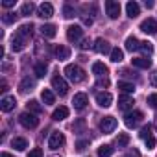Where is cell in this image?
<instances>
[{
    "mask_svg": "<svg viewBox=\"0 0 157 157\" xmlns=\"http://www.w3.org/2000/svg\"><path fill=\"white\" fill-rule=\"evenodd\" d=\"M65 74H67V78L72 83H80V82H83V78H85V72L78 65H67L65 67Z\"/></svg>",
    "mask_w": 157,
    "mask_h": 157,
    "instance_id": "obj_1",
    "label": "cell"
},
{
    "mask_svg": "<svg viewBox=\"0 0 157 157\" xmlns=\"http://www.w3.org/2000/svg\"><path fill=\"white\" fill-rule=\"evenodd\" d=\"M19 122H21L26 129H33V128L39 126V118H37V115H33V113H30V111L22 113V115L19 117Z\"/></svg>",
    "mask_w": 157,
    "mask_h": 157,
    "instance_id": "obj_2",
    "label": "cell"
},
{
    "mask_svg": "<svg viewBox=\"0 0 157 157\" xmlns=\"http://www.w3.org/2000/svg\"><path fill=\"white\" fill-rule=\"evenodd\" d=\"M52 89H54L59 96H65V94L68 93V83L65 82V78L54 76V78H52Z\"/></svg>",
    "mask_w": 157,
    "mask_h": 157,
    "instance_id": "obj_3",
    "label": "cell"
},
{
    "mask_svg": "<svg viewBox=\"0 0 157 157\" xmlns=\"http://www.w3.org/2000/svg\"><path fill=\"white\" fill-rule=\"evenodd\" d=\"M82 37H83V28H82V26L72 24V26L67 28V39H68L70 43H78Z\"/></svg>",
    "mask_w": 157,
    "mask_h": 157,
    "instance_id": "obj_4",
    "label": "cell"
},
{
    "mask_svg": "<svg viewBox=\"0 0 157 157\" xmlns=\"http://www.w3.org/2000/svg\"><path fill=\"white\" fill-rule=\"evenodd\" d=\"M142 113L140 111H131V113H128L126 117H124V124L128 126V128H137L140 122H142Z\"/></svg>",
    "mask_w": 157,
    "mask_h": 157,
    "instance_id": "obj_5",
    "label": "cell"
},
{
    "mask_svg": "<svg viewBox=\"0 0 157 157\" xmlns=\"http://www.w3.org/2000/svg\"><path fill=\"white\" fill-rule=\"evenodd\" d=\"M65 144V135L61 133V131H54L52 135H50V139H48V148L50 150H57V148H61Z\"/></svg>",
    "mask_w": 157,
    "mask_h": 157,
    "instance_id": "obj_6",
    "label": "cell"
},
{
    "mask_svg": "<svg viewBox=\"0 0 157 157\" xmlns=\"http://www.w3.org/2000/svg\"><path fill=\"white\" fill-rule=\"evenodd\" d=\"M87 104H89V96H87L85 93H78V94H74V98H72V105H74V109L82 111V109L87 107Z\"/></svg>",
    "mask_w": 157,
    "mask_h": 157,
    "instance_id": "obj_7",
    "label": "cell"
},
{
    "mask_svg": "<svg viewBox=\"0 0 157 157\" xmlns=\"http://www.w3.org/2000/svg\"><path fill=\"white\" fill-rule=\"evenodd\" d=\"M120 2H115V0H107L105 2V11L109 15V19H118L120 15Z\"/></svg>",
    "mask_w": 157,
    "mask_h": 157,
    "instance_id": "obj_8",
    "label": "cell"
},
{
    "mask_svg": "<svg viewBox=\"0 0 157 157\" xmlns=\"http://www.w3.org/2000/svg\"><path fill=\"white\" fill-rule=\"evenodd\" d=\"M140 30H142L144 33H150V35L157 33V21H155V19H151V17L144 19V21L140 22Z\"/></svg>",
    "mask_w": 157,
    "mask_h": 157,
    "instance_id": "obj_9",
    "label": "cell"
},
{
    "mask_svg": "<svg viewBox=\"0 0 157 157\" xmlns=\"http://www.w3.org/2000/svg\"><path fill=\"white\" fill-rule=\"evenodd\" d=\"M115 128H117V118H113V117H104V118L100 120V129H102L104 133H111V131H115Z\"/></svg>",
    "mask_w": 157,
    "mask_h": 157,
    "instance_id": "obj_10",
    "label": "cell"
},
{
    "mask_svg": "<svg viewBox=\"0 0 157 157\" xmlns=\"http://www.w3.org/2000/svg\"><path fill=\"white\" fill-rule=\"evenodd\" d=\"M37 15H39L41 19H50V17L54 15V6L48 4V2H43V4L37 8Z\"/></svg>",
    "mask_w": 157,
    "mask_h": 157,
    "instance_id": "obj_11",
    "label": "cell"
},
{
    "mask_svg": "<svg viewBox=\"0 0 157 157\" xmlns=\"http://www.w3.org/2000/svg\"><path fill=\"white\" fill-rule=\"evenodd\" d=\"M96 104H98L100 107H109V105L113 104L111 93H98V94H96Z\"/></svg>",
    "mask_w": 157,
    "mask_h": 157,
    "instance_id": "obj_12",
    "label": "cell"
},
{
    "mask_svg": "<svg viewBox=\"0 0 157 157\" xmlns=\"http://www.w3.org/2000/svg\"><path fill=\"white\" fill-rule=\"evenodd\" d=\"M94 50L98 52V54H111V46H109V43L105 41V39H96L94 41Z\"/></svg>",
    "mask_w": 157,
    "mask_h": 157,
    "instance_id": "obj_13",
    "label": "cell"
},
{
    "mask_svg": "<svg viewBox=\"0 0 157 157\" xmlns=\"http://www.w3.org/2000/svg\"><path fill=\"white\" fill-rule=\"evenodd\" d=\"M54 54H56V57H57L59 61H65V59L70 57V48L65 46V44H57L56 50H54Z\"/></svg>",
    "mask_w": 157,
    "mask_h": 157,
    "instance_id": "obj_14",
    "label": "cell"
},
{
    "mask_svg": "<svg viewBox=\"0 0 157 157\" xmlns=\"http://www.w3.org/2000/svg\"><path fill=\"white\" fill-rule=\"evenodd\" d=\"M15 96H4L2 100H0V109L2 111H6V113H10L11 109H15Z\"/></svg>",
    "mask_w": 157,
    "mask_h": 157,
    "instance_id": "obj_15",
    "label": "cell"
},
{
    "mask_svg": "<svg viewBox=\"0 0 157 157\" xmlns=\"http://www.w3.org/2000/svg\"><path fill=\"white\" fill-rule=\"evenodd\" d=\"M107 67L102 63V61H96V63H93V74L96 76V78H105L107 76Z\"/></svg>",
    "mask_w": 157,
    "mask_h": 157,
    "instance_id": "obj_16",
    "label": "cell"
},
{
    "mask_svg": "<svg viewBox=\"0 0 157 157\" xmlns=\"http://www.w3.org/2000/svg\"><path fill=\"white\" fill-rule=\"evenodd\" d=\"M133 98L129 96V94H124V96H120L118 98V109L120 111H128V109H131L133 107Z\"/></svg>",
    "mask_w": 157,
    "mask_h": 157,
    "instance_id": "obj_17",
    "label": "cell"
},
{
    "mask_svg": "<svg viewBox=\"0 0 157 157\" xmlns=\"http://www.w3.org/2000/svg\"><path fill=\"white\" fill-rule=\"evenodd\" d=\"M24 37H21L19 33L17 35H13V39H11V50L13 52H22L24 50Z\"/></svg>",
    "mask_w": 157,
    "mask_h": 157,
    "instance_id": "obj_18",
    "label": "cell"
},
{
    "mask_svg": "<svg viewBox=\"0 0 157 157\" xmlns=\"http://www.w3.org/2000/svg\"><path fill=\"white\" fill-rule=\"evenodd\" d=\"M21 93H30L35 89V80H32V78H24V80L21 82Z\"/></svg>",
    "mask_w": 157,
    "mask_h": 157,
    "instance_id": "obj_19",
    "label": "cell"
},
{
    "mask_svg": "<svg viewBox=\"0 0 157 157\" xmlns=\"http://www.w3.org/2000/svg\"><path fill=\"white\" fill-rule=\"evenodd\" d=\"M126 13H128V17L135 19V17L140 13V8H139V4H137V2H128V4H126Z\"/></svg>",
    "mask_w": 157,
    "mask_h": 157,
    "instance_id": "obj_20",
    "label": "cell"
},
{
    "mask_svg": "<svg viewBox=\"0 0 157 157\" xmlns=\"http://www.w3.org/2000/svg\"><path fill=\"white\" fill-rule=\"evenodd\" d=\"M67 117H68V107H65V105L57 107V109L52 113V118H54V120H57V122H59V120H65Z\"/></svg>",
    "mask_w": 157,
    "mask_h": 157,
    "instance_id": "obj_21",
    "label": "cell"
},
{
    "mask_svg": "<svg viewBox=\"0 0 157 157\" xmlns=\"http://www.w3.org/2000/svg\"><path fill=\"white\" fill-rule=\"evenodd\" d=\"M11 146H13L15 150H19V151H24V150L28 148V140L22 139V137H15V139L11 140Z\"/></svg>",
    "mask_w": 157,
    "mask_h": 157,
    "instance_id": "obj_22",
    "label": "cell"
},
{
    "mask_svg": "<svg viewBox=\"0 0 157 157\" xmlns=\"http://www.w3.org/2000/svg\"><path fill=\"white\" fill-rule=\"evenodd\" d=\"M41 33H43V37H48V39H52V37H56L57 30H56V26H54V24H44V26L41 28Z\"/></svg>",
    "mask_w": 157,
    "mask_h": 157,
    "instance_id": "obj_23",
    "label": "cell"
},
{
    "mask_svg": "<svg viewBox=\"0 0 157 157\" xmlns=\"http://www.w3.org/2000/svg\"><path fill=\"white\" fill-rule=\"evenodd\" d=\"M140 48V41H137V37H128L126 39V50H129V52H135V50H139Z\"/></svg>",
    "mask_w": 157,
    "mask_h": 157,
    "instance_id": "obj_24",
    "label": "cell"
},
{
    "mask_svg": "<svg viewBox=\"0 0 157 157\" xmlns=\"http://www.w3.org/2000/svg\"><path fill=\"white\" fill-rule=\"evenodd\" d=\"M133 67H137V68H150L151 67V59H148V57H135L133 59Z\"/></svg>",
    "mask_w": 157,
    "mask_h": 157,
    "instance_id": "obj_25",
    "label": "cell"
},
{
    "mask_svg": "<svg viewBox=\"0 0 157 157\" xmlns=\"http://www.w3.org/2000/svg\"><path fill=\"white\" fill-rule=\"evenodd\" d=\"M41 98H43V102H44V105H52L54 102H56V94L50 91V89H44L43 93H41Z\"/></svg>",
    "mask_w": 157,
    "mask_h": 157,
    "instance_id": "obj_26",
    "label": "cell"
},
{
    "mask_svg": "<svg viewBox=\"0 0 157 157\" xmlns=\"http://www.w3.org/2000/svg\"><path fill=\"white\" fill-rule=\"evenodd\" d=\"M17 33H19L21 37H24V39H26V37H32V33H33V24H32V22H30V24H22Z\"/></svg>",
    "mask_w": 157,
    "mask_h": 157,
    "instance_id": "obj_27",
    "label": "cell"
},
{
    "mask_svg": "<svg viewBox=\"0 0 157 157\" xmlns=\"http://www.w3.org/2000/svg\"><path fill=\"white\" fill-rule=\"evenodd\" d=\"M46 70H48L46 63H35V67H33V72H35L37 78H44L46 76Z\"/></svg>",
    "mask_w": 157,
    "mask_h": 157,
    "instance_id": "obj_28",
    "label": "cell"
},
{
    "mask_svg": "<svg viewBox=\"0 0 157 157\" xmlns=\"http://www.w3.org/2000/svg\"><path fill=\"white\" fill-rule=\"evenodd\" d=\"M113 155V146L111 144H102L98 148V157H111Z\"/></svg>",
    "mask_w": 157,
    "mask_h": 157,
    "instance_id": "obj_29",
    "label": "cell"
},
{
    "mask_svg": "<svg viewBox=\"0 0 157 157\" xmlns=\"http://www.w3.org/2000/svg\"><path fill=\"white\" fill-rule=\"evenodd\" d=\"M118 89H120L122 93H126V94H131V93L135 91V85L129 83V82H118Z\"/></svg>",
    "mask_w": 157,
    "mask_h": 157,
    "instance_id": "obj_30",
    "label": "cell"
},
{
    "mask_svg": "<svg viewBox=\"0 0 157 157\" xmlns=\"http://www.w3.org/2000/svg\"><path fill=\"white\" fill-rule=\"evenodd\" d=\"M28 111L33 113V115H39V113L43 111V107H41V104H39L37 100H30V102H28Z\"/></svg>",
    "mask_w": 157,
    "mask_h": 157,
    "instance_id": "obj_31",
    "label": "cell"
},
{
    "mask_svg": "<svg viewBox=\"0 0 157 157\" xmlns=\"http://www.w3.org/2000/svg\"><path fill=\"white\" fill-rule=\"evenodd\" d=\"M122 59H124V52L120 48H113L111 50V61L113 63H120Z\"/></svg>",
    "mask_w": 157,
    "mask_h": 157,
    "instance_id": "obj_32",
    "label": "cell"
},
{
    "mask_svg": "<svg viewBox=\"0 0 157 157\" xmlns=\"http://www.w3.org/2000/svg\"><path fill=\"white\" fill-rule=\"evenodd\" d=\"M33 10H35V6H33L32 2H26V4H22V8H21V15L28 17V15H32V13H33Z\"/></svg>",
    "mask_w": 157,
    "mask_h": 157,
    "instance_id": "obj_33",
    "label": "cell"
},
{
    "mask_svg": "<svg viewBox=\"0 0 157 157\" xmlns=\"http://www.w3.org/2000/svg\"><path fill=\"white\" fill-rule=\"evenodd\" d=\"M74 15H76V10H74L70 4H65V6H63V17H65V19H72Z\"/></svg>",
    "mask_w": 157,
    "mask_h": 157,
    "instance_id": "obj_34",
    "label": "cell"
},
{
    "mask_svg": "<svg viewBox=\"0 0 157 157\" xmlns=\"http://www.w3.org/2000/svg\"><path fill=\"white\" fill-rule=\"evenodd\" d=\"M128 142H129V137H128L126 133H120V135L117 137V144H118V148H126Z\"/></svg>",
    "mask_w": 157,
    "mask_h": 157,
    "instance_id": "obj_35",
    "label": "cell"
},
{
    "mask_svg": "<svg viewBox=\"0 0 157 157\" xmlns=\"http://www.w3.org/2000/svg\"><path fill=\"white\" fill-rule=\"evenodd\" d=\"M139 50H142L144 54H148V56H150V54L153 52V44H151L150 41H142V43H140V48H139Z\"/></svg>",
    "mask_w": 157,
    "mask_h": 157,
    "instance_id": "obj_36",
    "label": "cell"
},
{
    "mask_svg": "<svg viewBox=\"0 0 157 157\" xmlns=\"http://www.w3.org/2000/svg\"><path fill=\"white\" fill-rule=\"evenodd\" d=\"M139 135H140V139H142V140L150 139V137H151V126H144V128L140 129V133H139Z\"/></svg>",
    "mask_w": 157,
    "mask_h": 157,
    "instance_id": "obj_37",
    "label": "cell"
},
{
    "mask_svg": "<svg viewBox=\"0 0 157 157\" xmlns=\"http://www.w3.org/2000/svg\"><path fill=\"white\" fill-rule=\"evenodd\" d=\"M15 19H17V15H15V13H4V15H2L4 24H13V22H15Z\"/></svg>",
    "mask_w": 157,
    "mask_h": 157,
    "instance_id": "obj_38",
    "label": "cell"
},
{
    "mask_svg": "<svg viewBox=\"0 0 157 157\" xmlns=\"http://www.w3.org/2000/svg\"><path fill=\"white\" fill-rule=\"evenodd\" d=\"M89 148V140H78L76 142V150L78 151H83V150H87Z\"/></svg>",
    "mask_w": 157,
    "mask_h": 157,
    "instance_id": "obj_39",
    "label": "cell"
},
{
    "mask_svg": "<svg viewBox=\"0 0 157 157\" xmlns=\"http://www.w3.org/2000/svg\"><path fill=\"white\" fill-rule=\"evenodd\" d=\"M148 104H150V107L157 109V93H151V94L148 96Z\"/></svg>",
    "mask_w": 157,
    "mask_h": 157,
    "instance_id": "obj_40",
    "label": "cell"
},
{
    "mask_svg": "<svg viewBox=\"0 0 157 157\" xmlns=\"http://www.w3.org/2000/svg\"><path fill=\"white\" fill-rule=\"evenodd\" d=\"M28 157H43V150H41V148H33V150L28 153Z\"/></svg>",
    "mask_w": 157,
    "mask_h": 157,
    "instance_id": "obj_41",
    "label": "cell"
},
{
    "mask_svg": "<svg viewBox=\"0 0 157 157\" xmlns=\"http://www.w3.org/2000/svg\"><path fill=\"white\" fill-rule=\"evenodd\" d=\"M80 17H82V21H83V24H85V26H91V24H93V17H89V15H85V13H83V15H80Z\"/></svg>",
    "mask_w": 157,
    "mask_h": 157,
    "instance_id": "obj_42",
    "label": "cell"
},
{
    "mask_svg": "<svg viewBox=\"0 0 157 157\" xmlns=\"http://www.w3.org/2000/svg\"><path fill=\"white\" fill-rule=\"evenodd\" d=\"M144 142H146V146H148V150H151V148H155V137H153V135H151L150 139H146Z\"/></svg>",
    "mask_w": 157,
    "mask_h": 157,
    "instance_id": "obj_43",
    "label": "cell"
},
{
    "mask_svg": "<svg viewBox=\"0 0 157 157\" xmlns=\"http://www.w3.org/2000/svg\"><path fill=\"white\" fill-rule=\"evenodd\" d=\"M2 6H4V8H13V6H15V0H4Z\"/></svg>",
    "mask_w": 157,
    "mask_h": 157,
    "instance_id": "obj_44",
    "label": "cell"
},
{
    "mask_svg": "<svg viewBox=\"0 0 157 157\" xmlns=\"http://www.w3.org/2000/svg\"><path fill=\"white\" fill-rule=\"evenodd\" d=\"M80 46H82V50H87V48H89V46H91V41H89V39H83V41H82V44H80Z\"/></svg>",
    "mask_w": 157,
    "mask_h": 157,
    "instance_id": "obj_45",
    "label": "cell"
},
{
    "mask_svg": "<svg viewBox=\"0 0 157 157\" xmlns=\"http://www.w3.org/2000/svg\"><path fill=\"white\" fill-rule=\"evenodd\" d=\"M133 74H135V72H131V70H128V68H124V70H122V76H126V78H131Z\"/></svg>",
    "mask_w": 157,
    "mask_h": 157,
    "instance_id": "obj_46",
    "label": "cell"
},
{
    "mask_svg": "<svg viewBox=\"0 0 157 157\" xmlns=\"http://www.w3.org/2000/svg\"><path fill=\"white\" fill-rule=\"evenodd\" d=\"M128 155H129V157H140V153H139L137 150H129V151H128Z\"/></svg>",
    "mask_w": 157,
    "mask_h": 157,
    "instance_id": "obj_47",
    "label": "cell"
},
{
    "mask_svg": "<svg viewBox=\"0 0 157 157\" xmlns=\"http://www.w3.org/2000/svg\"><path fill=\"white\" fill-rule=\"evenodd\" d=\"M151 83L157 87V72H153V74H151Z\"/></svg>",
    "mask_w": 157,
    "mask_h": 157,
    "instance_id": "obj_48",
    "label": "cell"
},
{
    "mask_svg": "<svg viewBox=\"0 0 157 157\" xmlns=\"http://www.w3.org/2000/svg\"><path fill=\"white\" fill-rule=\"evenodd\" d=\"M144 4H146V8H153V2H151V0H150V2H148V0H146Z\"/></svg>",
    "mask_w": 157,
    "mask_h": 157,
    "instance_id": "obj_49",
    "label": "cell"
},
{
    "mask_svg": "<svg viewBox=\"0 0 157 157\" xmlns=\"http://www.w3.org/2000/svg\"><path fill=\"white\" fill-rule=\"evenodd\" d=\"M0 157H13L11 153H8V151H2V155H0Z\"/></svg>",
    "mask_w": 157,
    "mask_h": 157,
    "instance_id": "obj_50",
    "label": "cell"
},
{
    "mask_svg": "<svg viewBox=\"0 0 157 157\" xmlns=\"http://www.w3.org/2000/svg\"><path fill=\"white\" fill-rule=\"evenodd\" d=\"M155 126H157V118H155Z\"/></svg>",
    "mask_w": 157,
    "mask_h": 157,
    "instance_id": "obj_51",
    "label": "cell"
},
{
    "mask_svg": "<svg viewBox=\"0 0 157 157\" xmlns=\"http://www.w3.org/2000/svg\"><path fill=\"white\" fill-rule=\"evenodd\" d=\"M126 157H129V155H126Z\"/></svg>",
    "mask_w": 157,
    "mask_h": 157,
    "instance_id": "obj_52",
    "label": "cell"
}]
</instances>
